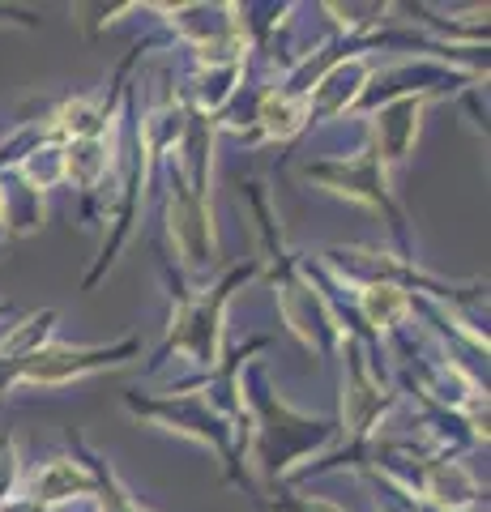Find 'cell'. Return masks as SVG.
<instances>
[{"mask_svg": "<svg viewBox=\"0 0 491 512\" xmlns=\"http://www.w3.org/2000/svg\"><path fill=\"white\" fill-rule=\"evenodd\" d=\"M398 312H402V295L398 291H389V286H385V291H372L368 295V316L380 320V325H389Z\"/></svg>", "mask_w": 491, "mask_h": 512, "instance_id": "1", "label": "cell"}]
</instances>
